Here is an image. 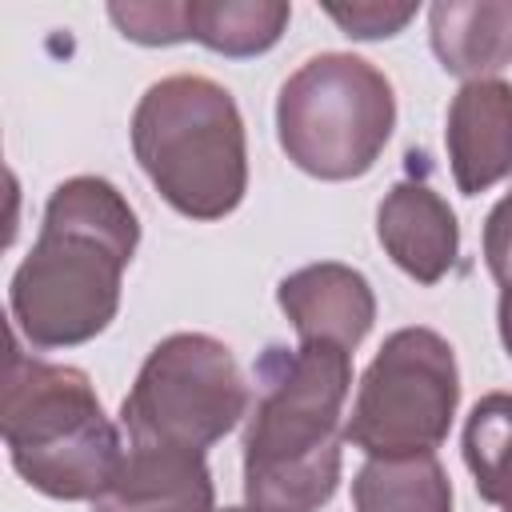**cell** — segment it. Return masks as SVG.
<instances>
[{
  "label": "cell",
  "mask_w": 512,
  "mask_h": 512,
  "mask_svg": "<svg viewBox=\"0 0 512 512\" xmlns=\"http://www.w3.org/2000/svg\"><path fill=\"white\" fill-rule=\"evenodd\" d=\"M484 264L500 284L512 280V192H504L484 220Z\"/></svg>",
  "instance_id": "ac0fdd59"
},
{
  "label": "cell",
  "mask_w": 512,
  "mask_h": 512,
  "mask_svg": "<svg viewBox=\"0 0 512 512\" xmlns=\"http://www.w3.org/2000/svg\"><path fill=\"white\" fill-rule=\"evenodd\" d=\"M112 24L124 40L168 48L188 40V0H148V4H108Z\"/></svg>",
  "instance_id": "2e32d148"
},
{
  "label": "cell",
  "mask_w": 512,
  "mask_h": 512,
  "mask_svg": "<svg viewBox=\"0 0 512 512\" xmlns=\"http://www.w3.org/2000/svg\"><path fill=\"white\" fill-rule=\"evenodd\" d=\"M252 408L248 380L232 348L208 332H172L140 364L120 428L132 448L208 452Z\"/></svg>",
  "instance_id": "8992f818"
},
{
  "label": "cell",
  "mask_w": 512,
  "mask_h": 512,
  "mask_svg": "<svg viewBox=\"0 0 512 512\" xmlns=\"http://www.w3.org/2000/svg\"><path fill=\"white\" fill-rule=\"evenodd\" d=\"M92 512H216L208 460L188 448H128Z\"/></svg>",
  "instance_id": "8fae6325"
},
{
  "label": "cell",
  "mask_w": 512,
  "mask_h": 512,
  "mask_svg": "<svg viewBox=\"0 0 512 512\" xmlns=\"http://www.w3.org/2000/svg\"><path fill=\"white\" fill-rule=\"evenodd\" d=\"M504 512H512V492H508V496H504Z\"/></svg>",
  "instance_id": "44dd1931"
},
{
  "label": "cell",
  "mask_w": 512,
  "mask_h": 512,
  "mask_svg": "<svg viewBox=\"0 0 512 512\" xmlns=\"http://www.w3.org/2000/svg\"><path fill=\"white\" fill-rule=\"evenodd\" d=\"M324 12L340 24L344 36L352 40H384L408 28L416 16V4H380V0H360V4H324Z\"/></svg>",
  "instance_id": "e0dca14e"
},
{
  "label": "cell",
  "mask_w": 512,
  "mask_h": 512,
  "mask_svg": "<svg viewBox=\"0 0 512 512\" xmlns=\"http://www.w3.org/2000/svg\"><path fill=\"white\" fill-rule=\"evenodd\" d=\"M288 20L292 8L284 0H188V40L228 60L268 52Z\"/></svg>",
  "instance_id": "5bb4252c"
},
{
  "label": "cell",
  "mask_w": 512,
  "mask_h": 512,
  "mask_svg": "<svg viewBox=\"0 0 512 512\" xmlns=\"http://www.w3.org/2000/svg\"><path fill=\"white\" fill-rule=\"evenodd\" d=\"M136 244V208L112 180L72 176L56 184L36 244L8 284L12 332L36 352L96 340L120 312L124 268Z\"/></svg>",
  "instance_id": "6da1fadb"
},
{
  "label": "cell",
  "mask_w": 512,
  "mask_h": 512,
  "mask_svg": "<svg viewBox=\"0 0 512 512\" xmlns=\"http://www.w3.org/2000/svg\"><path fill=\"white\" fill-rule=\"evenodd\" d=\"M376 236L388 260L416 284H440L460 256L452 204L424 180H396L376 208Z\"/></svg>",
  "instance_id": "ba28073f"
},
{
  "label": "cell",
  "mask_w": 512,
  "mask_h": 512,
  "mask_svg": "<svg viewBox=\"0 0 512 512\" xmlns=\"http://www.w3.org/2000/svg\"><path fill=\"white\" fill-rule=\"evenodd\" d=\"M356 512H452V480L436 452L364 460L352 480Z\"/></svg>",
  "instance_id": "4fadbf2b"
},
{
  "label": "cell",
  "mask_w": 512,
  "mask_h": 512,
  "mask_svg": "<svg viewBox=\"0 0 512 512\" xmlns=\"http://www.w3.org/2000/svg\"><path fill=\"white\" fill-rule=\"evenodd\" d=\"M216 512H252V508L244 504V508H216Z\"/></svg>",
  "instance_id": "ffe728a7"
},
{
  "label": "cell",
  "mask_w": 512,
  "mask_h": 512,
  "mask_svg": "<svg viewBox=\"0 0 512 512\" xmlns=\"http://www.w3.org/2000/svg\"><path fill=\"white\" fill-rule=\"evenodd\" d=\"M276 304L292 320L300 340H328L348 352L376 324V292L368 276L340 260H320L288 272L276 288Z\"/></svg>",
  "instance_id": "9c48e42d"
},
{
  "label": "cell",
  "mask_w": 512,
  "mask_h": 512,
  "mask_svg": "<svg viewBox=\"0 0 512 512\" xmlns=\"http://www.w3.org/2000/svg\"><path fill=\"white\" fill-rule=\"evenodd\" d=\"M132 152L152 188L188 220H224L248 192V136L232 92L176 72L136 100Z\"/></svg>",
  "instance_id": "277c9868"
},
{
  "label": "cell",
  "mask_w": 512,
  "mask_h": 512,
  "mask_svg": "<svg viewBox=\"0 0 512 512\" xmlns=\"http://www.w3.org/2000/svg\"><path fill=\"white\" fill-rule=\"evenodd\" d=\"M496 324H500V340H504V352H508V360H512V280H508V284H500Z\"/></svg>",
  "instance_id": "d6986e66"
},
{
  "label": "cell",
  "mask_w": 512,
  "mask_h": 512,
  "mask_svg": "<svg viewBox=\"0 0 512 512\" xmlns=\"http://www.w3.org/2000/svg\"><path fill=\"white\" fill-rule=\"evenodd\" d=\"M460 404L452 344L424 324L396 328L360 376L344 440L368 460L428 456L448 440Z\"/></svg>",
  "instance_id": "52a82bcc"
},
{
  "label": "cell",
  "mask_w": 512,
  "mask_h": 512,
  "mask_svg": "<svg viewBox=\"0 0 512 512\" xmlns=\"http://www.w3.org/2000/svg\"><path fill=\"white\" fill-rule=\"evenodd\" d=\"M0 436L24 484L52 500L92 504L128 452L88 372L28 356L16 332L0 392Z\"/></svg>",
  "instance_id": "3957f363"
},
{
  "label": "cell",
  "mask_w": 512,
  "mask_h": 512,
  "mask_svg": "<svg viewBox=\"0 0 512 512\" xmlns=\"http://www.w3.org/2000/svg\"><path fill=\"white\" fill-rule=\"evenodd\" d=\"M244 500L252 512H320L340 484L352 352L328 340L268 344L252 368Z\"/></svg>",
  "instance_id": "7a4b0ae2"
},
{
  "label": "cell",
  "mask_w": 512,
  "mask_h": 512,
  "mask_svg": "<svg viewBox=\"0 0 512 512\" xmlns=\"http://www.w3.org/2000/svg\"><path fill=\"white\" fill-rule=\"evenodd\" d=\"M428 44L444 72L496 80L512 64V0H436L428 8Z\"/></svg>",
  "instance_id": "7c38bea8"
},
{
  "label": "cell",
  "mask_w": 512,
  "mask_h": 512,
  "mask_svg": "<svg viewBox=\"0 0 512 512\" xmlns=\"http://www.w3.org/2000/svg\"><path fill=\"white\" fill-rule=\"evenodd\" d=\"M460 448L480 500L504 504L512 492V392H488L472 404Z\"/></svg>",
  "instance_id": "9a60e30c"
},
{
  "label": "cell",
  "mask_w": 512,
  "mask_h": 512,
  "mask_svg": "<svg viewBox=\"0 0 512 512\" xmlns=\"http://www.w3.org/2000/svg\"><path fill=\"white\" fill-rule=\"evenodd\" d=\"M396 128L392 80L356 52L308 56L276 96V140L316 180L372 172Z\"/></svg>",
  "instance_id": "5b68a950"
},
{
  "label": "cell",
  "mask_w": 512,
  "mask_h": 512,
  "mask_svg": "<svg viewBox=\"0 0 512 512\" xmlns=\"http://www.w3.org/2000/svg\"><path fill=\"white\" fill-rule=\"evenodd\" d=\"M452 180L464 196H480L512 176V84L468 80L448 104L444 124Z\"/></svg>",
  "instance_id": "30bf717a"
}]
</instances>
